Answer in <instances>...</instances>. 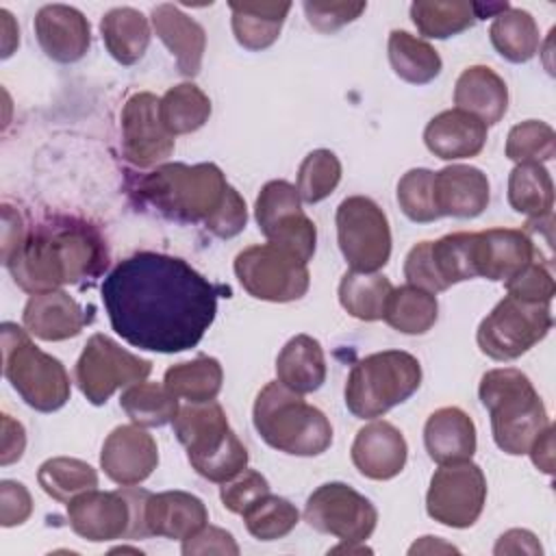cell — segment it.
<instances>
[{
  "label": "cell",
  "instance_id": "41",
  "mask_svg": "<svg viewBox=\"0 0 556 556\" xmlns=\"http://www.w3.org/2000/svg\"><path fill=\"white\" fill-rule=\"evenodd\" d=\"M119 406L132 424L141 428H156L174 421L180 404L178 397L161 382H135L126 387Z\"/></svg>",
  "mask_w": 556,
  "mask_h": 556
},
{
  "label": "cell",
  "instance_id": "43",
  "mask_svg": "<svg viewBox=\"0 0 556 556\" xmlns=\"http://www.w3.org/2000/svg\"><path fill=\"white\" fill-rule=\"evenodd\" d=\"M241 517L245 521L248 532L258 541L282 539L300 521L298 508L289 500L280 495H271V491L261 500H256Z\"/></svg>",
  "mask_w": 556,
  "mask_h": 556
},
{
  "label": "cell",
  "instance_id": "31",
  "mask_svg": "<svg viewBox=\"0 0 556 556\" xmlns=\"http://www.w3.org/2000/svg\"><path fill=\"white\" fill-rule=\"evenodd\" d=\"M230 24L241 48L258 52L269 48L282 30L291 2H228Z\"/></svg>",
  "mask_w": 556,
  "mask_h": 556
},
{
  "label": "cell",
  "instance_id": "42",
  "mask_svg": "<svg viewBox=\"0 0 556 556\" xmlns=\"http://www.w3.org/2000/svg\"><path fill=\"white\" fill-rule=\"evenodd\" d=\"M37 482L46 495L56 502H70L78 493L98 486V471L78 458L56 456L41 463L37 471Z\"/></svg>",
  "mask_w": 556,
  "mask_h": 556
},
{
  "label": "cell",
  "instance_id": "29",
  "mask_svg": "<svg viewBox=\"0 0 556 556\" xmlns=\"http://www.w3.org/2000/svg\"><path fill=\"white\" fill-rule=\"evenodd\" d=\"M454 104L478 117L482 124L493 126L508 111V87L489 65H469L456 80Z\"/></svg>",
  "mask_w": 556,
  "mask_h": 556
},
{
  "label": "cell",
  "instance_id": "20",
  "mask_svg": "<svg viewBox=\"0 0 556 556\" xmlns=\"http://www.w3.org/2000/svg\"><path fill=\"white\" fill-rule=\"evenodd\" d=\"M352 463L369 480L395 478L408 458V445L404 434L389 421L374 419L363 426L350 450Z\"/></svg>",
  "mask_w": 556,
  "mask_h": 556
},
{
  "label": "cell",
  "instance_id": "35",
  "mask_svg": "<svg viewBox=\"0 0 556 556\" xmlns=\"http://www.w3.org/2000/svg\"><path fill=\"white\" fill-rule=\"evenodd\" d=\"M387 50L395 76L410 85H426L441 74L443 63L439 52L406 30H391Z\"/></svg>",
  "mask_w": 556,
  "mask_h": 556
},
{
  "label": "cell",
  "instance_id": "5",
  "mask_svg": "<svg viewBox=\"0 0 556 556\" xmlns=\"http://www.w3.org/2000/svg\"><path fill=\"white\" fill-rule=\"evenodd\" d=\"M252 424L269 447L289 456H319L332 445L328 417L278 380L256 393Z\"/></svg>",
  "mask_w": 556,
  "mask_h": 556
},
{
  "label": "cell",
  "instance_id": "54",
  "mask_svg": "<svg viewBox=\"0 0 556 556\" xmlns=\"http://www.w3.org/2000/svg\"><path fill=\"white\" fill-rule=\"evenodd\" d=\"M26 447V432L20 421H15L11 415H2V454L0 463L11 465L22 458Z\"/></svg>",
  "mask_w": 556,
  "mask_h": 556
},
{
  "label": "cell",
  "instance_id": "55",
  "mask_svg": "<svg viewBox=\"0 0 556 556\" xmlns=\"http://www.w3.org/2000/svg\"><path fill=\"white\" fill-rule=\"evenodd\" d=\"M26 237L22 217L9 204L2 206V261L7 263Z\"/></svg>",
  "mask_w": 556,
  "mask_h": 556
},
{
  "label": "cell",
  "instance_id": "24",
  "mask_svg": "<svg viewBox=\"0 0 556 556\" xmlns=\"http://www.w3.org/2000/svg\"><path fill=\"white\" fill-rule=\"evenodd\" d=\"M432 189L441 217H478L491 198L486 174L471 165H447L434 172Z\"/></svg>",
  "mask_w": 556,
  "mask_h": 556
},
{
  "label": "cell",
  "instance_id": "18",
  "mask_svg": "<svg viewBox=\"0 0 556 556\" xmlns=\"http://www.w3.org/2000/svg\"><path fill=\"white\" fill-rule=\"evenodd\" d=\"M159 102L154 93L137 91L122 109V154L135 167H154L174 152L176 139L161 122Z\"/></svg>",
  "mask_w": 556,
  "mask_h": 556
},
{
  "label": "cell",
  "instance_id": "6",
  "mask_svg": "<svg viewBox=\"0 0 556 556\" xmlns=\"http://www.w3.org/2000/svg\"><path fill=\"white\" fill-rule=\"evenodd\" d=\"M174 434L187 450L189 465L211 482H226L248 467V450L230 430L228 417L215 400L178 408L172 421Z\"/></svg>",
  "mask_w": 556,
  "mask_h": 556
},
{
  "label": "cell",
  "instance_id": "16",
  "mask_svg": "<svg viewBox=\"0 0 556 556\" xmlns=\"http://www.w3.org/2000/svg\"><path fill=\"white\" fill-rule=\"evenodd\" d=\"M304 519L317 532L345 543H365L378 523L376 506L345 482L317 486L304 506Z\"/></svg>",
  "mask_w": 556,
  "mask_h": 556
},
{
  "label": "cell",
  "instance_id": "23",
  "mask_svg": "<svg viewBox=\"0 0 556 556\" xmlns=\"http://www.w3.org/2000/svg\"><path fill=\"white\" fill-rule=\"evenodd\" d=\"M148 536L185 541L208 523V510L200 497L187 491L150 493L143 508Z\"/></svg>",
  "mask_w": 556,
  "mask_h": 556
},
{
  "label": "cell",
  "instance_id": "51",
  "mask_svg": "<svg viewBox=\"0 0 556 556\" xmlns=\"http://www.w3.org/2000/svg\"><path fill=\"white\" fill-rule=\"evenodd\" d=\"M248 222V208H245V200L239 195V191L232 187L224 206L217 211V215L204 226L211 235L219 237V239H232L237 237Z\"/></svg>",
  "mask_w": 556,
  "mask_h": 556
},
{
  "label": "cell",
  "instance_id": "48",
  "mask_svg": "<svg viewBox=\"0 0 556 556\" xmlns=\"http://www.w3.org/2000/svg\"><path fill=\"white\" fill-rule=\"evenodd\" d=\"M504 285L508 295L526 302H552L554 298L552 271L541 261L528 263L521 271L508 278Z\"/></svg>",
  "mask_w": 556,
  "mask_h": 556
},
{
  "label": "cell",
  "instance_id": "3",
  "mask_svg": "<svg viewBox=\"0 0 556 556\" xmlns=\"http://www.w3.org/2000/svg\"><path fill=\"white\" fill-rule=\"evenodd\" d=\"M230 189L224 172L215 163H163L137 185L139 198L163 217L202 226L217 215Z\"/></svg>",
  "mask_w": 556,
  "mask_h": 556
},
{
  "label": "cell",
  "instance_id": "15",
  "mask_svg": "<svg viewBox=\"0 0 556 556\" xmlns=\"http://www.w3.org/2000/svg\"><path fill=\"white\" fill-rule=\"evenodd\" d=\"M473 241L476 232H450L437 241L413 245L404 261L408 285L439 293L456 282L478 278Z\"/></svg>",
  "mask_w": 556,
  "mask_h": 556
},
{
  "label": "cell",
  "instance_id": "8",
  "mask_svg": "<svg viewBox=\"0 0 556 556\" xmlns=\"http://www.w3.org/2000/svg\"><path fill=\"white\" fill-rule=\"evenodd\" d=\"M2 371L17 395L39 413H52L70 400V376L59 358L39 350L28 330L2 324Z\"/></svg>",
  "mask_w": 556,
  "mask_h": 556
},
{
  "label": "cell",
  "instance_id": "53",
  "mask_svg": "<svg viewBox=\"0 0 556 556\" xmlns=\"http://www.w3.org/2000/svg\"><path fill=\"white\" fill-rule=\"evenodd\" d=\"M543 547L539 543V539L530 532V530H521V528H513L508 532H504L495 547H493V554L502 556V554H541Z\"/></svg>",
  "mask_w": 556,
  "mask_h": 556
},
{
  "label": "cell",
  "instance_id": "58",
  "mask_svg": "<svg viewBox=\"0 0 556 556\" xmlns=\"http://www.w3.org/2000/svg\"><path fill=\"white\" fill-rule=\"evenodd\" d=\"M410 554H437V552H458L454 545H450V543H445L443 539H439V536H421L419 541H415L413 545H410V549H408Z\"/></svg>",
  "mask_w": 556,
  "mask_h": 556
},
{
  "label": "cell",
  "instance_id": "45",
  "mask_svg": "<svg viewBox=\"0 0 556 556\" xmlns=\"http://www.w3.org/2000/svg\"><path fill=\"white\" fill-rule=\"evenodd\" d=\"M556 154V132L541 119L515 124L506 137V156L515 163H543Z\"/></svg>",
  "mask_w": 556,
  "mask_h": 556
},
{
  "label": "cell",
  "instance_id": "56",
  "mask_svg": "<svg viewBox=\"0 0 556 556\" xmlns=\"http://www.w3.org/2000/svg\"><path fill=\"white\" fill-rule=\"evenodd\" d=\"M528 454L536 469H541L543 473L554 471V428H552V424L534 439Z\"/></svg>",
  "mask_w": 556,
  "mask_h": 556
},
{
  "label": "cell",
  "instance_id": "49",
  "mask_svg": "<svg viewBox=\"0 0 556 556\" xmlns=\"http://www.w3.org/2000/svg\"><path fill=\"white\" fill-rule=\"evenodd\" d=\"M304 13L308 24L319 33H334L341 26L354 22L361 17V13L367 9V2H311L306 0Z\"/></svg>",
  "mask_w": 556,
  "mask_h": 556
},
{
  "label": "cell",
  "instance_id": "46",
  "mask_svg": "<svg viewBox=\"0 0 556 556\" xmlns=\"http://www.w3.org/2000/svg\"><path fill=\"white\" fill-rule=\"evenodd\" d=\"M434 172L426 167L408 169L397 182V204L402 213L417 224H428L439 219V211L434 204V189H432Z\"/></svg>",
  "mask_w": 556,
  "mask_h": 556
},
{
  "label": "cell",
  "instance_id": "30",
  "mask_svg": "<svg viewBox=\"0 0 556 556\" xmlns=\"http://www.w3.org/2000/svg\"><path fill=\"white\" fill-rule=\"evenodd\" d=\"M276 378L287 389L304 395L326 382V356L311 334L291 337L276 358Z\"/></svg>",
  "mask_w": 556,
  "mask_h": 556
},
{
  "label": "cell",
  "instance_id": "47",
  "mask_svg": "<svg viewBox=\"0 0 556 556\" xmlns=\"http://www.w3.org/2000/svg\"><path fill=\"white\" fill-rule=\"evenodd\" d=\"M267 493H269L267 478L263 473H258L256 469L245 467L230 480L222 482L219 500L230 513L243 515L256 500H261Z\"/></svg>",
  "mask_w": 556,
  "mask_h": 556
},
{
  "label": "cell",
  "instance_id": "39",
  "mask_svg": "<svg viewBox=\"0 0 556 556\" xmlns=\"http://www.w3.org/2000/svg\"><path fill=\"white\" fill-rule=\"evenodd\" d=\"M161 122L169 135H187L202 128L211 117L208 96L193 83L169 87L159 102Z\"/></svg>",
  "mask_w": 556,
  "mask_h": 556
},
{
  "label": "cell",
  "instance_id": "27",
  "mask_svg": "<svg viewBox=\"0 0 556 556\" xmlns=\"http://www.w3.org/2000/svg\"><path fill=\"white\" fill-rule=\"evenodd\" d=\"M24 328L43 341H65L76 334L87 324V315L80 304L65 291H46L28 298L22 313Z\"/></svg>",
  "mask_w": 556,
  "mask_h": 556
},
{
  "label": "cell",
  "instance_id": "28",
  "mask_svg": "<svg viewBox=\"0 0 556 556\" xmlns=\"http://www.w3.org/2000/svg\"><path fill=\"white\" fill-rule=\"evenodd\" d=\"M424 445L437 465H456L476 454V424L458 406L437 408L424 426Z\"/></svg>",
  "mask_w": 556,
  "mask_h": 556
},
{
  "label": "cell",
  "instance_id": "10",
  "mask_svg": "<svg viewBox=\"0 0 556 556\" xmlns=\"http://www.w3.org/2000/svg\"><path fill=\"white\" fill-rule=\"evenodd\" d=\"M552 328L549 302H526L504 295L480 321L476 341L493 361H513L547 337Z\"/></svg>",
  "mask_w": 556,
  "mask_h": 556
},
{
  "label": "cell",
  "instance_id": "1",
  "mask_svg": "<svg viewBox=\"0 0 556 556\" xmlns=\"http://www.w3.org/2000/svg\"><path fill=\"white\" fill-rule=\"evenodd\" d=\"M100 291L109 321L126 343L174 354L202 341L226 289L178 256L137 252L106 274Z\"/></svg>",
  "mask_w": 556,
  "mask_h": 556
},
{
  "label": "cell",
  "instance_id": "7",
  "mask_svg": "<svg viewBox=\"0 0 556 556\" xmlns=\"http://www.w3.org/2000/svg\"><path fill=\"white\" fill-rule=\"evenodd\" d=\"M421 384L419 361L404 350H382L361 358L348 374L343 397L358 419H378L406 402Z\"/></svg>",
  "mask_w": 556,
  "mask_h": 556
},
{
  "label": "cell",
  "instance_id": "19",
  "mask_svg": "<svg viewBox=\"0 0 556 556\" xmlns=\"http://www.w3.org/2000/svg\"><path fill=\"white\" fill-rule=\"evenodd\" d=\"M159 465V447L150 432L137 424H124L111 430L102 443L100 467L106 478L119 486L141 484Z\"/></svg>",
  "mask_w": 556,
  "mask_h": 556
},
{
  "label": "cell",
  "instance_id": "40",
  "mask_svg": "<svg viewBox=\"0 0 556 556\" xmlns=\"http://www.w3.org/2000/svg\"><path fill=\"white\" fill-rule=\"evenodd\" d=\"M410 20L424 37L447 39L473 26V2L465 0H417L410 4Z\"/></svg>",
  "mask_w": 556,
  "mask_h": 556
},
{
  "label": "cell",
  "instance_id": "9",
  "mask_svg": "<svg viewBox=\"0 0 556 556\" xmlns=\"http://www.w3.org/2000/svg\"><path fill=\"white\" fill-rule=\"evenodd\" d=\"M148 491L124 486L119 491H85L67 502L70 528L85 541L104 543L115 539L148 536L143 508Z\"/></svg>",
  "mask_w": 556,
  "mask_h": 556
},
{
  "label": "cell",
  "instance_id": "59",
  "mask_svg": "<svg viewBox=\"0 0 556 556\" xmlns=\"http://www.w3.org/2000/svg\"><path fill=\"white\" fill-rule=\"evenodd\" d=\"M371 549L365 543H345L341 541V545L332 547L330 554H369Z\"/></svg>",
  "mask_w": 556,
  "mask_h": 556
},
{
  "label": "cell",
  "instance_id": "17",
  "mask_svg": "<svg viewBox=\"0 0 556 556\" xmlns=\"http://www.w3.org/2000/svg\"><path fill=\"white\" fill-rule=\"evenodd\" d=\"M486 502V478L471 460L441 465L426 493L428 515L447 528H471Z\"/></svg>",
  "mask_w": 556,
  "mask_h": 556
},
{
  "label": "cell",
  "instance_id": "50",
  "mask_svg": "<svg viewBox=\"0 0 556 556\" xmlns=\"http://www.w3.org/2000/svg\"><path fill=\"white\" fill-rule=\"evenodd\" d=\"M33 513V497L22 482L2 480L0 482V523L13 528L24 523Z\"/></svg>",
  "mask_w": 556,
  "mask_h": 556
},
{
  "label": "cell",
  "instance_id": "33",
  "mask_svg": "<svg viewBox=\"0 0 556 556\" xmlns=\"http://www.w3.org/2000/svg\"><path fill=\"white\" fill-rule=\"evenodd\" d=\"M489 37L497 54L510 63H526L541 48V35L534 17L515 7H508L493 17Z\"/></svg>",
  "mask_w": 556,
  "mask_h": 556
},
{
  "label": "cell",
  "instance_id": "34",
  "mask_svg": "<svg viewBox=\"0 0 556 556\" xmlns=\"http://www.w3.org/2000/svg\"><path fill=\"white\" fill-rule=\"evenodd\" d=\"M437 317L439 302L434 293L415 285H402L393 287L382 319L402 334H426L437 324Z\"/></svg>",
  "mask_w": 556,
  "mask_h": 556
},
{
  "label": "cell",
  "instance_id": "12",
  "mask_svg": "<svg viewBox=\"0 0 556 556\" xmlns=\"http://www.w3.org/2000/svg\"><path fill=\"white\" fill-rule=\"evenodd\" d=\"M339 250L354 271H378L391 256V228L384 211L367 195H350L334 215Z\"/></svg>",
  "mask_w": 556,
  "mask_h": 556
},
{
  "label": "cell",
  "instance_id": "26",
  "mask_svg": "<svg viewBox=\"0 0 556 556\" xmlns=\"http://www.w3.org/2000/svg\"><path fill=\"white\" fill-rule=\"evenodd\" d=\"M424 143L443 161L471 159L478 156L486 143V124L467 111L447 109L428 122Z\"/></svg>",
  "mask_w": 556,
  "mask_h": 556
},
{
  "label": "cell",
  "instance_id": "44",
  "mask_svg": "<svg viewBox=\"0 0 556 556\" xmlns=\"http://www.w3.org/2000/svg\"><path fill=\"white\" fill-rule=\"evenodd\" d=\"M341 180V161L334 152L319 148L304 156L298 167V193L306 204H317L326 200Z\"/></svg>",
  "mask_w": 556,
  "mask_h": 556
},
{
  "label": "cell",
  "instance_id": "2",
  "mask_svg": "<svg viewBox=\"0 0 556 556\" xmlns=\"http://www.w3.org/2000/svg\"><path fill=\"white\" fill-rule=\"evenodd\" d=\"M4 265L15 285L35 295L100 276L109 265V252L102 235L91 224L74 217H52L26 232L22 245Z\"/></svg>",
  "mask_w": 556,
  "mask_h": 556
},
{
  "label": "cell",
  "instance_id": "13",
  "mask_svg": "<svg viewBox=\"0 0 556 556\" xmlns=\"http://www.w3.org/2000/svg\"><path fill=\"white\" fill-rule=\"evenodd\" d=\"M150 371V361L124 350L102 332L89 337L74 367L78 389L96 406L104 404L117 389L143 382Z\"/></svg>",
  "mask_w": 556,
  "mask_h": 556
},
{
  "label": "cell",
  "instance_id": "11",
  "mask_svg": "<svg viewBox=\"0 0 556 556\" xmlns=\"http://www.w3.org/2000/svg\"><path fill=\"white\" fill-rule=\"evenodd\" d=\"M232 267L239 285L256 300L293 302L311 287L306 263L269 241L241 250Z\"/></svg>",
  "mask_w": 556,
  "mask_h": 556
},
{
  "label": "cell",
  "instance_id": "25",
  "mask_svg": "<svg viewBox=\"0 0 556 556\" xmlns=\"http://www.w3.org/2000/svg\"><path fill=\"white\" fill-rule=\"evenodd\" d=\"M152 28L156 37L165 43V48L176 59V67L182 76H195L202 67L204 50H206V33L204 28L182 13L176 4L163 2L156 4L150 13Z\"/></svg>",
  "mask_w": 556,
  "mask_h": 556
},
{
  "label": "cell",
  "instance_id": "37",
  "mask_svg": "<svg viewBox=\"0 0 556 556\" xmlns=\"http://www.w3.org/2000/svg\"><path fill=\"white\" fill-rule=\"evenodd\" d=\"M224 382V369L213 356H195L193 361L176 363L167 367L163 384L191 404L211 402L219 395Z\"/></svg>",
  "mask_w": 556,
  "mask_h": 556
},
{
  "label": "cell",
  "instance_id": "38",
  "mask_svg": "<svg viewBox=\"0 0 556 556\" xmlns=\"http://www.w3.org/2000/svg\"><path fill=\"white\" fill-rule=\"evenodd\" d=\"M510 206L530 219L545 217L554 206V182L543 163H517L508 176Z\"/></svg>",
  "mask_w": 556,
  "mask_h": 556
},
{
  "label": "cell",
  "instance_id": "57",
  "mask_svg": "<svg viewBox=\"0 0 556 556\" xmlns=\"http://www.w3.org/2000/svg\"><path fill=\"white\" fill-rule=\"evenodd\" d=\"M0 17H2V59L13 54V48L20 43V30L11 17V13L7 9H0Z\"/></svg>",
  "mask_w": 556,
  "mask_h": 556
},
{
  "label": "cell",
  "instance_id": "36",
  "mask_svg": "<svg viewBox=\"0 0 556 556\" xmlns=\"http://www.w3.org/2000/svg\"><path fill=\"white\" fill-rule=\"evenodd\" d=\"M393 291L389 278L376 271H345L339 282V302L348 315L361 321H376L384 317L387 300Z\"/></svg>",
  "mask_w": 556,
  "mask_h": 556
},
{
  "label": "cell",
  "instance_id": "32",
  "mask_svg": "<svg viewBox=\"0 0 556 556\" xmlns=\"http://www.w3.org/2000/svg\"><path fill=\"white\" fill-rule=\"evenodd\" d=\"M100 35L109 54L122 63H137L150 46L148 17L132 7H115L102 15Z\"/></svg>",
  "mask_w": 556,
  "mask_h": 556
},
{
  "label": "cell",
  "instance_id": "22",
  "mask_svg": "<svg viewBox=\"0 0 556 556\" xmlns=\"http://www.w3.org/2000/svg\"><path fill=\"white\" fill-rule=\"evenodd\" d=\"M476 271L486 280H508L528 263L539 261L532 237L515 228H489L476 232Z\"/></svg>",
  "mask_w": 556,
  "mask_h": 556
},
{
  "label": "cell",
  "instance_id": "4",
  "mask_svg": "<svg viewBox=\"0 0 556 556\" xmlns=\"http://www.w3.org/2000/svg\"><path fill=\"white\" fill-rule=\"evenodd\" d=\"M478 395L491 415L493 441L504 454H528L534 439L549 426L545 404L521 369H489L480 378Z\"/></svg>",
  "mask_w": 556,
  "mask_h": 556
},
{
  "label": "cell",
  "instance_id": "52",
  "mask_svg": "<svg viewBox=\"0 0 556 556\" xmlns=\"http://www.w3.org/2000/svg\"><path fill=\"white\" fill-rule=\"evenodd\" d=\"M182 554H239V545L230 532L206 523L182 541Z\"/></svg>",
  "mask_w": 556,
  "mask_h": 556
},
{
  "label": "cell",
  "instance_id": "14",
  "mask_svg": "<svg viewBox=\"0 0 556 556\" xmlns=\"http://www.w3.org/2000/svg\"><path fill=\"white\" fill-rule=\"evenodd\" d=\"M254 217L258 230L269 243L291 252L304 263L313 258L317 228L302 211V200L295 185L287 180L265 182L254 204Z\"/></svg>",
  "mask_w": 556,
  "mask_h": 556
},
{
  "label": "cell",
  "instance_id": "21",
  "mask_svg": "<svg viewBox=\"0 0 556 556\" xmlns=\"http://www.w3.org/2000/svg\"><path fill=\"white\" fill-rule=\"evenodd\" d=\"M35 35L46 56L56 63H76L91 46L87 17L70 4L41 7L35 15Z\"/></svg>",
  "mask_w": 556,
  "mask_h": 556
}]
</instances>
